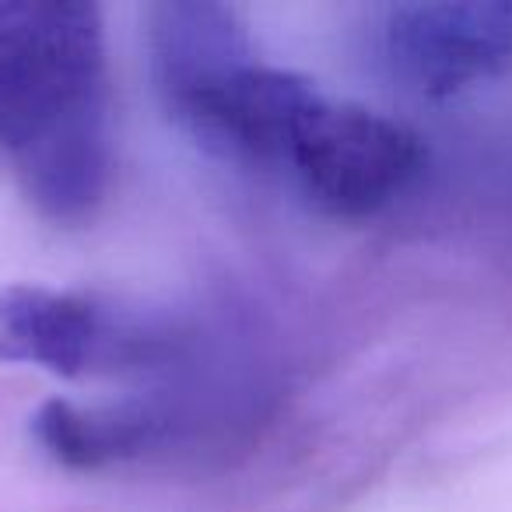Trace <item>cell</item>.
Instances as JSON below:
<instances>
[{
    "label": "cell",
    "instance_id": "6da1fadb",
    "mask_svg": "<svg viewBox=\"0 0 512 512\" xmlns=\"http://www.w3.org/2000/svg\"><path fill=\"white\" fill-rule=\"evenodd\" d=\"M0 162L53 225L99 214L113 176L102 11L0 0Z\"/></svg>",
    "mask_w": 512,
    "mask_h": 512
},
{
    "label": "cell",
    "instance_id": "7a4b0ae2",
    "mask_svg": "<svg viewBox=\"0 0 512 512\" xmlns=\"http://www.w3.org/2000/svg\"><path fill=\"white\" fill-rule=\"evenodd\" d=\"M288 169L334 218H372L390 207L425 165L421 137L411 127L355 102L320 99L306 116Z\"/></svg>",
    "mask_w": 512,
    "mask_h": 512
},
{
    "label": "cell",
    "instance_id": "3957f363",
    "mask_svg": "<svg viewBox=\"0 0 512 512\" xmlns=\"http://www.w3.org/2000/svg\"><path fill=\"white\" fill-rule=\"evenodd\" d=\"M379 50L414 95L449 99L512 71V0H425L393 4Z\"/></svg>",
    "mask_w": 512,
    "mask_h": 512
},
{
    "label": "cell",
    "instance_id": "277c9868",
    "mask_svg": "<svg viewBox=\"0 0 512 512\" xmlns=\"http://www.w3.org/2000/svg\"><path fill=\"white\" fill-rule=\"evenodd\" d=\"M151 337L102 302L43 285L0 288V362L57 376H95L144 358Z\"/></svg>",
    "mask_w": 512,
    "mask_h": 512
},
{
    "label": "cell",
    "instance_id": "5b68a950",
    "mask_svg": "<svg viewBox=\"0 0 512 512\" xmlns=\"http://www.w3.org/2000/svg\"><path fill=\"white\" fill-rule=\"evenodd\" d=\"M320 99L313 81L249 60L186 95L169 113L221 155L253 165H285Z\"/></svg>",
    "mask_w": 512,
    "mask_h": 512
},
{
    "label": "cell",
    "instance_id": "8992f818",
    "mask_svg": "<svg viewBox=\"0 0 512 512\" xmlns=\"http://www.w3.org/2000/svg\"><path fill=\"white\" fill-rule=\"evenodd\" d=\"M148 50L165 109H176L197 88L256 60L246 15L235 4H214V0L151 4Z\"/></svg>",
    "mask_w": 512,
    "mask_h": 512
},
{
    "label": "cell",
    "instance_id": "52a82bcc",
    "mask_svg": "<svg viewBox=\"0 0 512 512\" xmlns=\"http://www.w3.org/2000/svg\"><path fill=\"white\" fill-rule=\"evenodd\" d=\"M36 442L57 463L71 470H99L137 456L158 435V421L134 411L78 407L71 400H50L32 418Z\"/></svg>",
    "mask_w": 512,
    "mask_h": 512
},
{
    "label": "cell",
    "instance_id": "ba28073f",
    "mask_svg": "<svg viewBox=\"0 0 512 512\" xmlns=\"http://www.w3.org/2000/svg\"><path fill=\"white\" fill-rule=\"evenodd\" d=\"M0 169H4V162H0Z\"/></svg>",
    "mask_w": 512,
    "mask_h": 512
}]
</instances>
